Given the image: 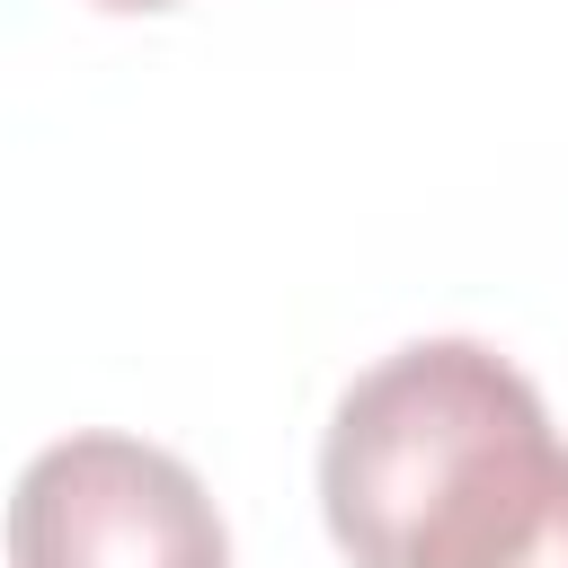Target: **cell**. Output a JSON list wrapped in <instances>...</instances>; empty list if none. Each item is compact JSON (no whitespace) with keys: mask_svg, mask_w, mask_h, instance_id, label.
Here are the masks:
<instances>
[{"mask_svg":"<svg viewBox=\"0 0 568 568\" xmlns=\"http://www.w3.org/2000/svg\"><path fill=\"white\" fill-rule=\"evenodd\" d=\"M320 506L355 568H568V444L479 337H417L337 399Z\"/></svg>","mask_w":568,"mask_h":568,"instance_id":"6da1fadb","label":"cell"},{"mask_svg":"<svg viewBox=\"0 0 568 568\" xmlns=\"http://www.w3.org/2000/svg\"><path fill=\"white\" fill-rule=\"evenodd\" d=\"M9 568H231V532L178 453L62 435L9 488Z\"/></svg>","mask_w":568,"mask_h":568,"instance_id":"7a4b0ae2","label":"cell"},{"mask_svg":"<svg viewBox=\"0 0 568 568\" xmlns=\"http://www.w3.org/2000/svg\"><path fill=\"white\" fill-rule=\"evenodd\" d=\"M98 9H178V0H98Z\"/></svg>","mask_w":568,"mask_h":568,"instance_id":"3957f363","label":"cell"}]
</instances>
